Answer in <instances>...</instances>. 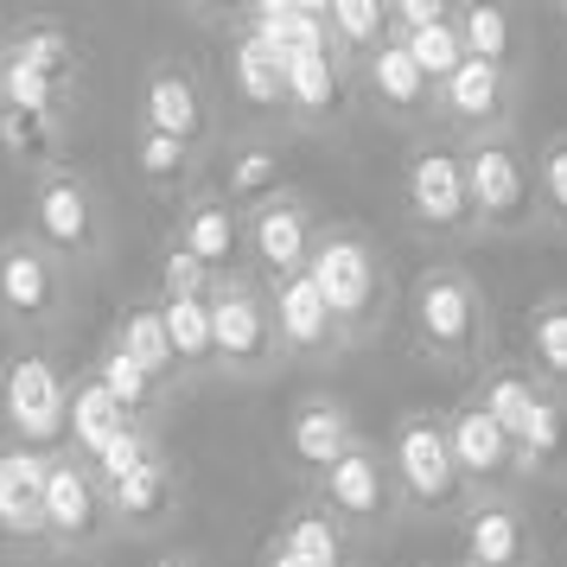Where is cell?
Segmentation results:
<instances>
[{
  "label": "cell",
  "mask_w": 567,
  "mask_h": 567,
  "mask_svg": "<svg viewBox=\"0 0 567 567\" xmlns=\"http://www.w3.org/2000/svg\"><path fill=\"white\" fill-rule=\"evenodd\" d=\"M122 427H128V409H122V402H115L96 377H90L83 389H71V434H78V446L90 453V460H96V453H103Z\"/></svg>",
  "instance_id": "d6986e66"
},
{
  "label": "cell",
  "mask_w": 567,
  "mask_h": 567,
  "mask_svg": "<svg viewBox=\"0 0 567 567\" xmlns=\"http://www.w3.org/2000/svg\"><path fill=\"white\" fill-rule=\"evenodd\" d=\"M395 20H402V32H421V27H440V20H453V13H446L440 0H402V13H395Z\"/></svg>",
  "instance_id": "ee69618b"
},
{
  "label": "cell",
  "mask_w": 567,
  "mask_h": 567,
  "mask_svg": "<svg viewBox=\"0 0 567 567\" xmlns=\"http://www.w3.org/2000/svg\"><path fill=\"white\" fill-rule=\"evenodd\" d=\"M446 103H453V115H465V122L497 115V109H504V64L465 58L460 71H453V83H446Z\"/></svg>",
  "instance_id": "603a6c76"
},
{
  "label": "cell",
  "mask_w": 567,
  "mask_h": 567,
  "mask_svg": "<svg viewBox=\"0 0 567 567\" xmlns=\"http://www.w3.org/2000/svg\"><path fill=\"white\" fill-rule=\"evenodd\" d=\"M96 383H103L122 409H141V402H147V389H154V377H147V370L122 351V344H109L103 363H96Z\"/></svg>",
  "instance_id": "d6a6232c"
},
{
  "label": "cell",
  "mask_w": 567,
  "mask_h": 567,
  "mask_svg": "<svg viewBox=\"0 0 567 567\" xmlns=\"http://www.w3.org/2000/svg\"><path fill=\"white\" fill-rule=\"evenodd\" d=\"M39 243L58 256H83L96 243V210L78 179H45L39 185Z\"/></svg>",
  "instance_id": "52a82bcc"
},
{
  "label": "cell",
  "mask_w": 567,
  "mask_h": 567,
  "mask_svg": "<svg viewBox=\"0 0 567 567\" xmlns=\"http://www.w3.org/2000/svg\"><path fill=\"white\" fill-rule=\"evenodd\" d=\"M293 453L319 472H332L344 453H351V427H344V414L326 409V402H312V409L293 414Z\"/></svg>",
  "instance_id": "7402d4cb"
},
{
  "label": "cell",
  "mask_w": 567,
  "mask_h": 567,
  "mask_svg": "<svg viewBox=\"0 0 567 567\" xmlns=\"http://www.w3.org/2000/svg\"><path fill=\"white\" fill-rule=\"evenodd\" d=\"M147 460H154V453H147V434H141V427H122V434L96 453V472H103L109 485H122V478H128V472H141Z\"/></svg>",
  "instance_id": "f35d334b"
},
{
  "label": "cell",
  "mask_w": 567,
  "mask_h": 567,
  "mask_svg": "<svg viewBox=\"0 0 567 567\" xmlns=\"http://www.w3.org/2000/svg\"><path fill=\"white\" fill-rule=\"evenodd\" d=\"M52 141H58V128H52V115H32V109H0V147L7 154H52Z\"/></svg>",
  "instance_id": "836d02e7"
},
{
  "label": "cell",
  "mask_w": 567,
  "mask_h": 567,
  "mask_svg": "<svg viewBox=\"0 0 567 567\" xmlns=\"http://www.w3.org/2000/svg\"><path fill=\"white\" fill-rule=\"evenodd\" d=\"M307 275L319 281L332 319H363L370 300H377V268H370V249H363L358 236H326V243L312 249Z\"/></svg>",
  "instance_id": "7a4b0ae2"
},
{
  "label": "cell",
  "mask_w": 567,
  "mask_h": 567,
  "mask_svg": "<svg viewBox=\"0 0 567 567\" xmlns=\"http://www.w3.org/2000/svg\"><path fill=\"white\" fill-rule=\"evenodd\" d=\"M383 7L377 0H332V32L344 45H377L383 39Z\"/></svg>",
  "instance_id": "8d00e7d4"
},
{
  "label": "cell",
  "mask_w": 567,
  "mask_h": 567,
  "mask_svg": "<svg viewBox=\"0 0 567 567\" xmlns=\"http://www.w3.org/2000/svg\"><path fill=\"white\" fill-rule=\"evenodd\" d=\"M542 192H548L555 217H567V141H548L542 147Z\"/></svg>",
  "instance_id": "b9f144b4"
},
{
  "label": "cell",
  "mask_w": 567,
  "mask_h": 567,
  "mask_svg": "<svg viewBox=\"0 0 567 567\" xmlns=\"http://www.w3.org/2000/svg\"><path fill=\"white\" fill-rule=\"evenodd\" d=\"M561 446H567V421H561V409L542 395V409L529 414V427H523V440H516V453H523V460H555Z\"/></svg>",
  "instance_id": "74e56055"
},
{
  "label": "cell",
  "mask_w": 567,
  "mask_h": 567,
  "mask_svg": "<svg viewBox=\"0 0 567 567\" xmlns=\"http://www.w3.org/2000/svg\"><path fill=\"white\" fill-rule=\"evenodd\" d=\"M281 548H287L300 567H338V561H344L338 529L326 523V516H293V523H287V536H281Z\"/></svg>",
  "instance_id": "f546056e"
},
{
  "label": "cell",
  "mask_w": 567,
  "mask_h": 567,
  "mask_svg": "<svg viewBox=\"0 0 567 567\" xmlns=\"http://www.w3.org/2000/svg\"><path fill=\"white\" fill-rule=\"evenodd\" d=\"M402 45H409V58L427 71V83H453V71H460L465 58V39L453 20H440V27H421V32H402Z\"/></svg>",
  "instance_id": "83f0119b"
},
{
  "label": "cell",
  "mask_w": 567,
  "mask_h": 567,
  "mask_svg": "<svg viewBox=\"0 0 567 567\" xmlns=\"http://www.w3.org/2000/svg\"><path fill=\"white\" fill-rule=\"evenodd\" d=\"M90 523H96V485H90V472L71 460H58L52 478H45V529L83 536Z\"/></svg>",
  "instance_id": "9a60e30c"
},
{
  "label": "cell",
  "mask_w": 567,
  "mask_h": 567,
  "mask_svg": "<svg viewBox=\"0 0 567 567\" xmlns=\"http://www.w3.org/2000/svg\"><path fill=\"white\" fill-rule=\"evenodd\" d=\"M224 185H230V198H261V192H275V185H281V159L261 154V147H249V154L230 159Z\"/></svg>",
  "instance_id": "e575fe53"
},
{
  "label": "cell",
  "mask_w": 567,
  "mask_h": 567,
  "mask_svg": "<svg viewBox=\"0 0 567 567\" xmlns=\"http://www.w3.org/2000/svg\"><path fill=\"white\" fill-rule=\"evenodd\" d=\"M465 542H472V567H516L523 561V523L504 504H485V511L472 516Z\"/></svg>",
  "instance_id": "cb8c5ba5"
},
{
  "label": "cell",
  "mask_w": 567,
  "mask_h": 567,
  "mask_svg": "<svg viewBox=\"0 0 567 567\" xmlns=\"http://www.w3.org/2000/svg\"><path fill=\"white\" fill-rule=\"evenodd\" d=\"M236 243H243V224H236L230 205H192L185 210V230H179V249L185 256H198L205 268H230L236 261Z\"/></svg>",
  "instance_id": "2e32d148"
},
{
  "label": "cell",
  "mask_w": 567,
  "mask_h": 567,
  "mask_svg": "<svg viewBox=\"0 0 567 567\" xmlns=\"http://www.w3.org/2000/svg\"><path fill=\"white\" fill-rule=\"evenodd\" d=\"M256 256H261V268H275L281 281H293V275H307V261H312V249H307V210L300 205H261L256 210Z\"/></svg>",
  "instance_id": "8fae6325"
},
{
  "label": "cell",
  "mask_w": 567,
  "mask_h": 567,
  "mask_svg": "<svg viewBox=\"0 0 567 567\" xmlns=\"http://www.w3.org/2000/svg\"><path fill=\"white\" fill-rule=\"evenodd\" d=\"M409 205H414L421 224H465V217H472L465 159L446 154V147H427V154L409 166Z\"/></svg>",
  "instance_id": "8992f818"
},
{
  "label": "cell",
  "mask_w": 567,
  "mask_h": 567,
  "mask_svg": "<svg viewBox=\"0 0 567 567\" xmlns=\"http://www.w3.org/2000/svg\"><path fill=\"white\" fill-rule=\"evenodd\" d=\"M446 434H453V460H460V472H472V478H497V472L511 465V453H516L511 434L491 421L485 402H478V409H460Z\"/></svg>",
  "instance_id": "7c38bea8"
},
{
  "label": "cell",
  "mask_w": 567,
  "mask_h": 567,
  "mask_svg": "<svg viewBox=\"0 0 567 567\" xmlns=\"http://www.w3.org/2000/svg\"><path fill=\"white\" fill-rule=\"evenodd\" d=\"M147 128L173 134V141L205 134V103H198L192 78H179V71H159V78H147Z\"/></svg>",
  "instance_id": "5bb4252c"
},
{
  "label": "cell",
  "mask_w": 567,
  "mask_h": 567,
  "mask_svg": "<svg viewBox=\"0 0 567 567\" xmlns=\"http://www.w3.org/2000/svg\"><path fill=\"white\" fill-rule=\"evenodd\" d=\"M122 351H128V358L154 377V383L173 370V363H179V351H173V332H166L159 307L154 312H128V319H122Z\"/></svg>",
  "instance_id": "484cf974"
},
{
  "label": "cell",
  "mask_w": 567,
  "mask_h": 567,
  "mask_svg": "<svg viewBox=\"0 0 567 567\" xmlns=\"http://www.w3.org/2000/svg\"><path fill=\"white\" fill-rule=\"evenodd\" d=\"M268 567H300V561H293V555H287V548H275V555H268Z\"/></svg>",
  "instance_id": "f6af8a7d"
},
{
  "label": "cell",
  "mask_w": 567,
  "mask_h": 567,
  "mask_svg": "<svg viewBox=\"0 0 567 567\" xmlns=\"http://www.w3.org/2000/svg\"><path fill=\"white\" fill-rule=\"evenodd\" d=\"M529 338H536V358H542V370L548 377H567V307H548L529 319Z\"/></svg>",
  "instance_id": "d590c367"
},
{
  "label": "cell",
  "mask_w": 567,
  "mask_h": 567,
  "mask_svg": "<svg viewBox=\"0 0 567 567\" xmlns=\"http://www.w3.org/2000/svg\"><path fill=\"white\" fill-rule=\"evenodd\" d=\"M0 64H7V45H0Z\"/></svg>",
  "instance_id": "bcb514c9"
},
{
  "label": "cell",
  "mask_w": 567,
  "mask_h": 567,
  "mask_svg": "<svg viewBox=\"0 0 567 567\" xmlns=\"http://www.w3.org/2000/svg\"><path fill=\"white\" fill-rule=\"evenodd\" d=\"M109 504L122 516H159L166 511V472H159V460H147L141 472H128L122 485H109Z\"/></svg>",
  "instance_id": "1f68e13d"
},
{
  "label": "cell",
  "mask_w": 567,
  "mask_h": 567,
  "mask_svg": "<svg viewBox=\"0 0 567 567\" xmlns=\"http://www.w3.org/2000/svg\"><path fill=\"white\" fill-rule=\"evenodd\" d=\"M236 90L261 109L287 103V52H275L256 32H243V39H236Z\"/></svg>",
  "instance_id": "ac0fdd59"
},
{
  "label": "cell",
  "mask_w": 567,
  "mask_h": 567,
  "mask_svg": "<svg viewBox=\"0 0 567 567\" xmlns=\"http://www.w3.org/2000/svg\"><path fill=\"white\" fill-rule=\"evenodd\" d=\"M326 497H332L338 511H351V516H377L383 511V472H377V460L363 453V446H351L344 460L326 472Z\"/></svg>",
  "instance_id": "ffe728a7"
},
{
  "label": "cell",
  "mask_w": 567,
  "mask_h": 567,
  "mask_svg": "<svg viewBox=\"0 0 567 567\" xmlns=\"http://www.w3.org/2000/svg\"><path fill=\"white\" fill-rule=\"evenodd\" d=\"M7 421L27 440H58L71 427V395L45 358H20L7 370Z\"/></svg>",
  "instance_id": "3957f363"
},
{
  "label": "cell",
  "mask_w": 567,
  "mask_h": 567,
  "mask_svg": "<svg viewBox=\"0 0 567 567\" xmlns=\"http://www.w3.org/2000/svg\"><path fill=\"white\" fill-rule=\"evenodd\" d=\"M465 179H472V210L485 224H516L529 205V179H523V166L504 141H478L465 154Z\"/></svg>",
  "instance_id": "5b68a950"
},
{
  "label": "cell",
  "mask_w": 567,
  "mask_h": 567,
  "mask_svg": "<svg viewBox=\"0 0 567 567\" xmlns=\"http://www.w3.org/2000/svg\"><path fill=\"white\" fill-rule=\"evenodd\" d=\"M159 319H166V332H173V351H179V363L217 358V319H210V293H166V300H159Z\"/></svg>",
  "instance_id": "e0dca14e"
},
{
  "label": "cell",
  "mask_w": 567,
  "mask_h": 567,
  "mask_svg": "<svg viewBox=\"0 0 567 567\" xmlns=\"http://www.w3.org/2000/svg\"><path fill=\"white\" fill-rule=\"evenodd\" d=\"M52 261H45V249L39 243H27V236H13L7 249H0V300L20 312V319H39V312H52Z\"/></svg>",
  "instance_id": "9c48e42d"
},
{
  "label": "cell",
  "mask_w": 567,
  "mask_h": 567,
  "mask_svg": "<svg viewBox=\"0 0 567 567\" xmlns=\"http://www.w3.org/2000/svg\"><path fill=\"white\" fill-rule=\"evenodd\" d=\"M287 103H300L307 115H332L338 103L332 52H287Z\"/></svg>",
  "instance_id": "d4e9b609"
},
{
  "label": "cell",
  "mask_w": 567,
  "mask_h": 567,
  "mask_svg": "<svg viewBox=\"0 0 567 567\" xmlns=\"http://www.w3.org/2000/svg\"><path fill=\"white\" fill-rule=\"evenodd\" d=\"M395 478L409 491L414 504H446L453 485H460V460H453V434L427 421V414H414L395 427Z\"/></svg>",
  "instance_id": "6da1fadb"
},
{
  "label": "cell",
  "mask_w": 567,
  "mask_h": 567,
  "mask_svg": "<svg viewBox=\"0 0 567 567\" xmlns=\"http://www.w3.org/2000/svg\"><path fill=\"white\" fill-rule=\"evenodd\" d=\"M45 478H52V465L39 453H27V446L0 453V529H13V536L45 529Z\"/></svg>",
  "instance_id": "ba28073f"
},
{
  "label": "cell",
  "mask_w": 567,
  "mask_h": 567,
  "mask_svg": "<svg viewBox=\"0 0 567 567\" xmlns=\"http://www.w3.org/2000/svg\"><path fill=\"white\" fill-rule=\"evenodd\" d=\"M453 27H460L465 52L472 58H491V64H504V45H511V20L497 13V7H460L453 13Z\"/></svg>",
  "instance_id": "4dcf8cb0"
},
{
  "label": "cell",
  "mask_w": 567,
  "mask_h": 567,
  "mask_svg": "<svg viewBox=\"0 0 567 567\" xmlns=\"http://www.w3.org/2000/svg\"><path fill=\"white\" fill-rule=\"evenodd\" d=\"M205 261L198 256H185V249H173V256H166V293H205Z\"/></svg>",
  "instance_id": "7bdbcfd3"
},
{
  "label": "cell",
  "mask_w": 567,
  "mask_h": 567,
  "mask_svg": "<svg viewBox=\"0 0 567 567\" xmlns=\"http://www.w3.org/2000/svg\"><path fill=\"white\" fill-rule=\"evenodd\" d=\"M485 409H491V421L511 434V446L523 440V427H529V414L542 409V389L529 383V377H516V370H497L485 383Z\"/></svg>",
  "instance_id": "4316f807"
},
{
  "label": "cell",
  "mask_w": 567,
  "mask_h": 567,
  "mask_svg": "<svg viewBox=\"0 0 567 567\" xmlns=\"http://www.w3.org/2000/svg\"><path fill=\"white\" fill-rule=\"evenodd\" d=\"M7 52H13V58H27L32 71H45L52 83H64V71H71V45H64L58 32H27V39H13Z\"/></svg>",
  "instance_id": "ab89813d"
},
{
  "label": "cell",
  "mask_w": 567,
  "mask_h": 567,
  "mask_svg": "<svg viewBox=\"0 0 567 567\" xmlns=\"http://www.w3.org/2000/svg\"><path fill=\"white\" fill-rule=\"evenodd\" d=\"M275 326H281L287 344H326L332 307H326V293H319L312 275H293V281L275 287Z\"/></svg>",
  "instance_id": "4fadbf2b"
},
{
  "label": "cell",
  "mask_w": 567,
  "mask_h": 567,
  "mask_svg": "<svg viewBox=\"0 0 567 567\" xmlns=\"http://www.w3.org/2000/svg\"><path fill=\"white\" fill-rule=\"evenodd\" d=\"M141 173L147 179H179L185 173V141H173V134H141Z\"/></svg>",
  "instance_id": "60d3db41"
},
{
  "label": "cell",
  "mask_w": 567,
  "mask_h": 567,
  "mask_svg": "<svg viewBox=\"0 0 567 567\" xmlns=\"http://www.w3.org/2000/svg\"><path fill=\"white\" fill-rule=\"evenodd\" d=\"M210 319H217V358L224 363H261L268 358L261 307L243 293V287H217V293H210Z\"/></svg>",
  "instance_id": "30bf717a"
},
{
  "label": "cell",
  "mask_w": 567,
  "mask_h": 567,
  "mask_svg": "<svg viewBox=\"0 0 567 567\" xmlns=\"http://www.w3.org/2000/svg\"><path fill=\"white\" fill-rule=\"evenodd\" d=\"M52 96H58V83L45 78V71H32L27 58L7 52V64H0V109H32V115H52Z\"/></svg>",
  "instance_id": "f1b7e54d"
},
{
  "label": "cell",
  "mask_w": 567,
  "mask_h": 567,
  "mask_svg": "<svg viewBox=\"0 0 567 567\" xmlns=\"http://www.w3.org/2000/svg\"><path fill=\"white\" fill-rule=\"evenodd\" d=\"M370 83H377V96L395 109H421L427 103V71L409 58V45H402V32L389 39V45H377L370 52Z\"/></svg>",
  "instance_id": "44dd1931"
},
{
  "label": "cell",
  "mask_w": 567,
  "mask_h": 567,
  "mask_svg": "<svg viewBox=\"0 0 567 567\" xmlns=\"http://www.w3.org/2000/svg\"><path fill=\"white\" fill-rule=\"evenodd\" d=\"M414 326L421 338L434 344V351H472V338H478V293L460 281V275H427L421 293H414Z\"/></svg>",
  "instance_id": "277c9868"
}]
</instances>
